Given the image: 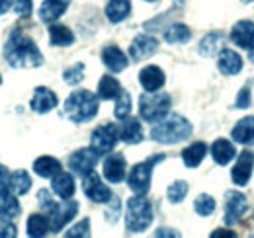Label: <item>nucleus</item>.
Returning <instances> with one entry per match:
<instances>
[{
  "label": "nucleus",
  "mask_w": 254,
  "mask_h": 238,
  "mask_svg": "<svg viewBox=\"0 0 254 238\" xmlns=\"http://www.w3.org/2000/svg\"><path fill=\"white\" fill-rule=\"evenodd\" d=\"M211 237L215 238V237H237V235H235V233H233V231H213V233H211Z\"/></svg>",
  "instance_id": "obj_47"
},
{
  "label": "nucleus",
  "mask_w": 254,
  "mask_h": 238,
  "mask_svg": "<svg viewBox=\"0 0 254 238\" xmlns=\"http://www.w3.org/2000/svg\"><path fill=\"white\" fill-rule=\"evenodd\" d=\"M102 62L106 64V68L110 72H122L127 68L129 59L118 45H106L102 49Z\"/></svg>",
  "instance_id": "obj_18"
},
{
  "label": "nucleus",
  "mask_w": 254,
  "mask_h": 238,
  "mask_svg": "<svg viewBox=\"0 0 254 238\" xmlns=\"http://www.w3.org/2000/svg\"><path fill=\"white\" fill-rule=\"evenodd\" d=\"M186 195H188V181H184V179H176V181L170 183V187L166 189V197H168V201H170L172 205L182 203Z\"/></svg>",
  "instance_id": "obj_37"
},
{
  "label": "nucleus",
  "mask_w": 254,
  "mask_h": 238,
  "mask_svg": "<svg viewBox=\"0 0 254 238\" xmlns=\"http://www.w3.org/2000/svg\"><path fill=\"white\" fill-rule=\"evenodd\" d=\"M217 66L225 76H235L243 70V57L237 51H233L229 47H223L219 55H217Z\"/></svg>",
  "instance_id": "obj_19"
},
{
  "label": "nucleus",
  "mask_w": 254,
  "mask_h": 238,
  "mask_svg": "<svg viewBox=\"0 0 254 238\" xmlns=\"http://www.w3.org/2000/svg\"><path fill=\"white\" fill-rule=\"evenodd\" d=\"M66 238H78V237H90V219H82L80 223H76L74 227H70L66 233Z\"/></svg>",
  "instance_id": "obj_39"
},
{
  "label": "nucleus",
  "mask_w": 254,
  "mask_h": 238,
  "mask_svg": "<svg viewBox=\"0 0 254 238\" xmlns=\"http://www.w3.org/2000/svg\"><path fill=\"white\" fill-rule=\"evenodd\" d=\"M254 170V152L251 150H245L239 154L233 170H231V178H233V183H237L239 187L247 185L251 181V176H253Z\"/></svg>",
  "instance_id": "obj_13"
},
{
  "label": "nucleus",
  "mask_w": 254,
  "mask_h": 238,
  "mask_svg": "<svg viewBox=\"0 0 254 238\" xmlns=\"http://www.w3.org/2000/svg\"><path fill=\"white\" fill-rule=\"evenodd\" d=\"M4 57L14 68H37L43 64V55L32 37L22 30H12L4 45Z\"/></svg>",
  "instance_id": "obj_1"
},
{
  "label": "nucleus",
  "mask_w": 254,
  "mask_h": 238,
  "mask_svg": "<svg viewBox=\"0 0 254 238\" xmlns=\"http://www.w3.org/2000/svg\"><path fill=\"white\" fill-rule=\"evenodd\" d=\"M231 137L239 145H251L254 143V118H243L231 131Z\"/></svg>",
  "instance_id": "obj_26"
},
{
  "label": "nucleus",
  "mask_w": 254,
  "mask_h": 238,
  "mask_svg": "<svg viewBox=\"0 0 254 238\" xmlns=\"http://www.w3.org/2000/svg\"><path fill=\"white\" fill-rule=\"evenodd\" d=\"M243 2H245V4H249V2H253V0H243Z\"/></svg>",
  "instance_id": "obj_49"
},
{
  "label": "nucleus",
  "mask_w": 254,
  "mask_h": 238,
  "mask_svg": "<svg viewBox=\"0 0 254 238\" xmlns=\"http://www.w3.org/2000/svg\"><path fill=\"white\" fill-rule=\"evenodd\" d=\"M143 125L141 121L135 118H126L122 119L120 125V141H124L127 145H139L143 141Z\"/></svg>",
  "instance_id": "obj_21"
},
{
  "label": "nucleus",
  "mask_w": 254,
  "mask_h": 238,
  "mask_svg": "<svg viewBox=\"0 0 254 238\" xmlns=\"http://www.w3.org/2000/svg\"><path fill=\"white\" fill-rule=\"evenodd\" d=\"M8 185H10V191L20 197V195H26L32 189V178L26 170H16V172L10 174Z\"/></svg>",
  "instance_id": "obj_32"
},
{
  "label": "nucleus",
  "mask_w": 254,
  "mask_h": 238,
  "mask_svg": "<svg viewBox=\"0 0 254 238\" xmlns=\"http://www.w3.org/2000/svg\"><path fill=\"white\" fill-rule=\"evenodd\" d=\"M155 237H178V233H170V229H159Z\"/></svg>",
  "instance_id": "obj_45"
},
{
  "label": "nucleus",
  "mask_w": 254,
  "mask_h": 238,
  "mask_svg": "<svg viewBox=\"0 0 254 238\" xmlns=\"http://www.w3.org/2000/svg\"><path fill=\"white\" fill-rule=\"evenodd\" d=\"M249 106H251V88H249V86H245V88L239 92V96H237L235 108L245 110V108H249Z\"/></svg>",
  "instance_id": "obj_43"
},
{
  "label": "nucleus",
  "mask_w": 254,
  "mask_h": 238,
  "mask_svg": "<svg viewBox=\"0 0 254 238\" xmlns=\"http://www.w3.org/2000/svg\"><path fill=\"white\" fill-rule=\"evenodd\" d=\"M122 84L118 82V78H114L112 74H106L100 78L98 82V98L100 100H116L122 92Z\"/></svg>",
  "instance_id": "obj_33"
},
{
  "label": "nucleus",
  "mask_w": 254,
  "mask_h": 238,
  "mask_svg": "<svg viewBox=\"0 0 254 238\" xmlns=\"http://www.w3.org/2000/svg\"><path fill=\"white\" fill-rule=\"evenodd\" d=\"M205 154H207V145L203 141H195L182 150V162L186 164V168H197L203 162Z\"/></svg>",
  "instance_id": "obj_28"
},
{
  "label": "nucleus",
  "mask_w": 254,
  "mask_h": 238,
  "mask_svg": "<svg viewBox=\"0 0 254 238\" xmlns=\"http://www.w3.org/2000/svg\"><path fill=\"white\" fill-rule=\"evenodd\" d=\"M37 203H39V207L43 209L45 213H49L51 209L57 205V201L53 199V195H51L49 189H39L37 191Z\"/></svg>",
  "instance_id": "obj_41"
},
{
  "label": "nucleus",
  "mask_w": 254,
  "mask_h": 238,
  "mask_svg": "<svg viewBox=\"0 0 254 238\" xmlns=\"http://www.w3.org/2000/svg\"><path fill=\"white\" fill-rule=\"evenodd\" d=\"M63 170V164L53 156H39L33 160V172L39 178H53Z\"/></svg>",
  "instance_id": "obj_24"
},
{
  "label": "nucleus",
  "mask_w": 254,
  "mask_h": 238,
  "mask_svg": "<svg viewBox=\"0 0 254 238\" xmlns=\"http://www.w3.org/2000/svg\"><path fill=\"white\" fill-rule=\"evenodd\" d=\"M157 49H159V41L149 33H141L131 41L129 57L133 60H143L147 57H151L153 53H157Z\"/></svg>",
  "instance_id": "obj_14"
},
{
  "label": "nucleus",
  "mask_w": 254,
  "mask_h": 238,
  "mask_svg": "<svg viewBox=\"0 0 254 238\" xmlns=\"http://www.w3.org/2000/svg\"><path fill=\"white\" fill-rule=\"evenodd\" d=\"M164 82H166V76H164L162 68L157 64H147L139 72V84L147 92H157L164 86Z\"/></svg>",
  "instance_id": "obj_17"
},
{
  "label": "nucleus",
  "mask_w": 254,
  "mask_h": 238,
  "mask_svg": "<svg viewBox=\"0 0 254 238\" xmlns=\"http://www.w3.org/2000/svg\"><path fill=\"white\" fill-rule=\"evenodd\" d=\"M63 80L68 84V86H76L84 80V64L82 62H76L74 66L66 68L63 72Z\"/></svg>",
  "instance_id": "obj_38"
},
{
  "label": "nucleus",
  "mask_w": 254,
  "mask_h": 238,
  "mask_svg": "<svg viewBox=\"0 0 254 238\" xmlns=\"http://www.w3.org/2000/svg\"><path fill=\"white\" fill-rule=\"evenodd\" d=\"M172 106V100L166 92H145L139 98V116L143 121L149 123H157L159 119H162L164 116H168Z\"/></svg>",
  "instance_id": "obj_5"
},
{
  "label": "nucleus",
  "mask_w": 254,
  "mask_h": 238,
  "mask_svg": "<svg viewBox=\"0 0 254 238\" xmlns=\"http://www.w3.org/2000/svg\"><path fill=\"white\" fill-rule=\"evenodd\" d=\"M100 98L90 90H74L64 100V114L72 123H86L98 116Z\"/></svg>",
  "instance_id": "obj_3"
},
{
  "label": "nucleus",
  "mask_w": 254,
  "mask_h": 238,
  "mask_svg": "<svg viewBox=\"0 0 254 238\" xmlns=\"http://www.w3.org/2000/svg\"><path fill=\"white\" fill-rule=\"evenodd\" d=\"M104 12L112 24H122L131 16V0H108Z\"/></svg>",
  "instance_id": "obj_23"
},
{
  "label": "nucleus",
  "mask_w": 254,
  "mask_h": 238,
  "mask_svg": "<svg viewBox=\"0 0 254 238\" xmlns=\"http://www.w3.org/2000/svg\"><path fill=\"white\" fill-rule=\"evenodd\" d=\"M229 37L241 49H247V51L254 49V22H251V20H239L233 26Z\"/></svg>",
  "instance_id": "obj_15"
},
{
  "label": "nucleus",
  "mask_w": 254,
  "mask_h": 238,
  "mask_svg": "<svg viewBox=\"0 0 254 238\" xmlns=\"http://www.w3.org/2000/svg\"><path fill=\"white\" fill-rule=\"evenodd\" d=\"M191 135V123L178 114H168L151 127V139L160 145H176Z\"/></svg>",
  "instance_id": "obj_2"
},
{
  "label": "nucleus",
  "mask_w": 254,
  "mask_h": 238,
  "mask_svg": "<svg viewBox=\"0 0 254 238\" xmlns=\"http://www.w3.org/2000/svg\"><path fill=\"white\" fill-rule=\"evenodd\" d=\"M102 176L110 183H122L127 178V160L122 152H108L102 162Z\"/></svg>",
  "instance_id": "obj_10"
},
{
  "label": "nucleus",
  "mask_w": 254,
  "mask_h": 238,
  "mask_svg": "<svg viewBox=\"0 0 254 238\" xmlns=\"http://www.w3.org/2000/svg\"><path fill=\"white\" fill-rule=\"evenodd\" d=\"M18 237V229L12 221H2L0 223V238H14Z\"/></svg>",
  "instance_id": "obj_42"
},
{
  "label": "nucleus",
  "mask_w": 254,
  "mask_h": 238,
  "mask_svg": "<svg viewBox=\"0 0 254 238\" xmlns=\"http://www.w3.org/2000/svg\"><path fill=\"white\" fill-rule=\"evenodd\" d=\"M0 84H2V76H0Z\"/></svg>",
  "instance_id": "obj_51"
},
{
  "label": "nucleus",
  "mask_w": 254,
  "mask_h": 238,
  "mask_svg": "<svg viewBox=\"0 0 254 238\" xmlns=\"http://www.w3.org/2000/svg\"><path fill=\"white\" fill-rule=\"evenodd\" d=\"M155 219V211L153 203L141 195L135 193L133 197H129L126 203V229L127 233H143L153 225Z\"/></svg>",
  "instance_id": "obj_4"
},
{
  "label": "nucleus",
  "mask_w": 254,
  "mask_h": 238,
  "mask_svg": "<svg viewBox=\"0 0 254 238\" xmlns=\"http://www.w3.org/2000/svg\"><path fill=\"white\" fill-rule=\"evenodd\" d=\"M131 108H133V100H131V94L127 90H122L120 96L116 98V108H114V116L120 119H126L131 116Z\"/></svg>",
  "instance_id": "obj_35"
},
{
  "label": "nucleus",
  "mask_w": 254,
  "mask_h": 238,
  "mask_svg": "<svg viewBox=\"0 0 254 238\" xmlns=\"http://www.w3.org/2000/svg\"><path fill=\"white\" fill-rule=\"evenodd\" d=\"M26 231H28V237L32 238H43L51 233V223H49V217L47 215H41V213H35L30 215L28 223H26Z\"/></svg>",
  "instance_id": "obj_29"
},
{
  "label": "nucleus",
  "mask_w": 254,
  "mask_h": 238,
  "mask_svg": "<svg viewBox=\"0 0 254 238\" xmlns=\"http://www.w3.org/2000/svg\"><path fill=\"white\" fill-rule=\"evenodd\" d=\"M249 209V201H247V195L241 193V191H229L227 193V203H225V223L229 227H235L243 215L247 213Z\"/></svg>",
  "instance_id": "obj_12"
},
{
  "label": "nucleus",
  "mask_w": 254,
  "mask_h": 238,
  "mask_svg": "<svg viewBox=\"0 0 254 238\" xmlns=\"http://www.w3.org/2000/svg\"><path fill=\"white\" fill-rule=\"evenodd\" d=\"M12 2V10L16 12V16L20 18H28L33 12V0H10Z\"/></svg>",
  "instance_id": "obj_40"
},
{
  "label": "nucleus",
  "mask_w": 254,
  "mask_h": 238,
  "mask_svg": "<svg viewBox=\"0 0 254 238\" xmlns=\"http://www.w3.org/2000/svg\"><path fill=\"white\" fill-rule=\"evenodd\" d=\"M162 37L170 45H182V43H188L191 39V30L186 24H172L164 30Z\"/></svg>",
  "instance_id": "obj_31"
},
{
  "label": "nucleus",
  "mask_w": 254,
  "mask_h": 238,
  "mask_svg": "<svg viewBox=\"0 0 254 238\" xmlns=\"http://www.w3.org/2000/svg\"><path fill=\"white\" fill-rule=\"evenodd\" d=\"M72 0H43V4L39 6V20L45 24H53L57 22L66 8L70 6Z\"/></svg>",
  "instance_id": "obj_20"
},
{
  "label": "nucleus",
  "mask_w": 254,
  "mask_h": 238,
  "mask_svg": "<svg viewBox=\"0 0 254 238\" xmlns=\"http://www.w3.org/2000/svg\"><path fill=\"white\" fill-rule=\"evenodd\" d=\"M120 143V127L116 123H106L96 127L90 135V147L100 154L106 156L108 152L116 149V145Z\"/></svg>",
  "instance_id": "obj_7"
},
{
  "label": "nucleus",
  "mask_w": 254,
  "mask_h": 238,
  "mask_svg": "<svg viewBox=\"0 0 254 238\" xmlns=\"http://www.w3.org/2000/svg\"><path fill=\"white\" fill-rule=\"evenodd\" d=\"M211 156H213V160H215L219 166H227V164L237 156V149H235V145H233L231 141H227V139H217V141H213V145H211Z\"/></svg>",
  "instance_id": "obj_25"
},
{
  "label": "nucleus",
  "mask_w": 254,
  "mask_h": 238,
  "mask_svg": "<svg viewBox=\"0 0 254 238\" xmlns=\"http://www.w3.org/2000/svg\"><path fill=\"white\" fill-rule=\"evenodd\" d=\"M8 179H10V174H8V168L0 164V197H2V195H6V193L10 191Z\"/></svg>",
  "instance_id": "obj_44"
},
{
  "label": "nucleus",
  "mask_w": 254,
  "mask_h": 238,
  "mask_svg": "<svg viewBox=\"0 0 254 238\" xmlns=\"http://www.w3.org/2000/svg\"><path fill=\"white\" fill-rule=\"evenodd\" d=\"M51 189H53V193H55L57 197H61V199H70V197L74 195V191H76L72 174L61 170L57 176L51 178Z\"/></svg>",
  "instance_id": "obj_22"
},
{
  "label": "nucleus",
  "mask_w": 254,
  "mask_h": 238,
  "mask_svg": "<svg viewBox=\"0 0 254 238\" xmlns=\"http://www.w3.org/2000/svg\"><path fill=\"white\" fill-rule=\"evenodd\" d=\"M22 213V205L18 201V195L8 191L0 197V221H14Z\"/></svg>",
  "instance_id": "obj_30"
},
{
  "label": "nucleus",
  "mask_w": 254,
  "mask_h": 238,
  "mask_svg": "<svg viewBox=\"0 0 254 238\" xmlns=\"http://www.w3.org/2000/svg\"><path fill=\"white\" fill-rule=\"evenodd\" d=\"M164 160V154H159V156H151L147 158L145 162H139L135 164L129 174H127V185L133 193H141V195H147L149 189H151V179H153V168L157 162H162Z\"/></svg>",
  "instance_id": "obj_6"
},
{
  "label": "nucleus",
  "mask_w": 254,
  "mask_h": 238,
  "mask_svg": "<svg viewBox=\"0 0 254 238\" xmlns=\"http://www.w3.org/2000/svg\"><path fill=\"white\" fill-rule=\"evenodd\" d=\"M78 213V201L70 199H63L61 203H57L55 207L47 213L49 223H51V233H59L64 227L74 219V215Z\"/></svg>",
  "instance_id": "obj_8"
},
{
  "label": "nucleus",
  "mask_w": 254,
  "mask_h": 238,
  "mask_svg": "<svg viewBox=\"0 0 254 238\" xmlns=\"http://www.w3.org/2000/svg\"><path fill=\"white\" fill-rule=\"evenodd\" d=\"M59 104V98L53 90H49L47 86H37L33 92V98L30 102L32 110L35 114H49L51 110H55Z\"/></svg>",
  "instance_id": "obj_16"
},
{
  "label": "nucleus",
  "mask_w": 254,
  "mask_h": 238,
  "mask_svg": "<svg viewBox=\"0 0 254 238\" xmlns=\"http://www.w3.org/2000/svg\"><path fill=\"white\" fill-rule=\"evenodd\" d=\"M10 8H12V2H10V0H0V16L6 14Z\"/></svg>",
  "instance_id": "obj_46"
},
{
  "label": "nucleus",
  "mask_w": 254,
  "mask_h": 238,
  "mask_svg": "<svg viewBox=\"0 0 254 238\" xmlns=\"http://www.w3.org/2000/svg\"><path fill=\"white\" fill-rule=\"evenodd\" d=\"M145 2H159V0H145Z\"/></svg>",
  "instance_id": "obj_50"
},
{
  "label": "nucleus",
  "mask_w": 254,
  "mask_h": 238,
  "mask_svg": "<svg viewBox=\"0 0 254 238\" xmlns=\"http://www.w3.org/2000/svg\"><path fill=\"white\" fill-rule=\"evenodd\" d=\"M49 43L55 47H70L74 43V33L70 28L53 22L49 24Z\"/></svg>",
  "instance_id": "obj_27"
},
{
  "label": "nucleus",
  "mask_w": 254,
  "mask_h": 238,
  "mask_svg": "<svg viewBox=\"0 0 254 238\" xmlns=\"http://www.w3.org/2000/svg\"><path fill=\"white\" fill-rule=\"evenodd\" d=\"M82 191L94 203H110L112 197H114L112 189L102 181V178L96 174L94 170L88 172L86 176H82Z\"/></svg>",
  "instance_id": "obj_9"
},
{
  "label": "nucleus",
  "mask_w": 254,
  "mask_h": 238,
  "mask_svg": "<svg viewBox=\"0 0 254 238\" xmlns=\"http://www.w3.org/2000/svg\"><path fill=\"white\" fill-rule=\"evenodd\" d=\"M215 207H217L215 199H213L211 195H207V193H199V195L195 197V201H193V211H195L199 217H209V215H213Z\"/></svg>",
  "instance_id": "obj_36"
},
{
  "label": "nucleus",
  "mask_w": 254,
  "mask_h": 238,
  "mask_svg": "<svg viewBox=\"0 0 254 238\" xmlns=\"http://www.w3.org/2000/svg\"><path fill=\"white\" fill-rule=\"evenodd\" d=\"M223 49V33L221 31H213L209 35H205L199 43V55L203 57H215L219 55V51Z\"/></svg>",
  "instance_id": "obj_34"
},
{
  "label": "nucleus",
  "mask_w": 254,
  "mask_h": 238,
  "mask_svg": "<svg viewBox=\"0 0 254 238\" xmlns=\"http://www.w3.org/2000/svg\"><path fill=\"white\" fill-rule=\"evenodd\" d=\"M98 158H100V154L92 147L78 149L68 156V168H70L72 174H76V176L82 178V176H86L88 172L94 170L96 164H98Z\"/></svg>",
  "instance_id": "obj_11"
},
{
  "label": "nucleus",
  "mask_w": 254,
  "mask_h": 238,
  "mask_svg": "<svg viewBox=\"0 0 254 238\" xmlns=\"http://www.w3.org/2000/svg\"><path fill=\"white\" fill-rule=\"evenodd\" d=\"M249 59L254 62V49H251V51H249Z\"/></svg>",
  "instance_id": "obj_48"
}]
</instances>
